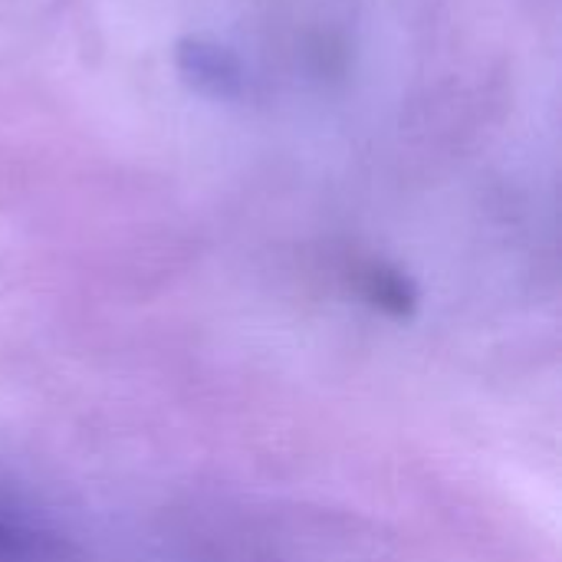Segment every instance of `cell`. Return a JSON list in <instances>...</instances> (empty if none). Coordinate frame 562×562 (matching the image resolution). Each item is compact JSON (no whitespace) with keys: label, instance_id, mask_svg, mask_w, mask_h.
<instances>
[{"label":"cell","instance_id":"1","mask_svg":"<svg viewBox=\"0 0 562 562\" xmlns=\"http://www.w3.org/2000/svg\"><path fill=\"white\" fill-rule=\"evenodd\" d=\"M0 562H69V547L40 517L0 494Z\"/></svg>","mask_w":562,"mask_h":562},{"label":"cell","instance_id":"2","mask_svg":"<svg viewBox=\"0 0 562 562\" xmlns=\"http://www.w3.org/2000/svg\"><path fill=\"white\" fill-rule=\"evenodd\" d=\"M181 69L201 86V89H211V92H234L237 86V63L231 53L217 49V46H204V43H188L181 49Z\"/></svg>","mask_w":562,"mask_h":562},{"label":"cell","instance_id":"3","mask_svg":"<svg viewBox=\"0 0 562 562\" xmlns=\"http://www.w3.org/2000/svg\"><path fill=\"white\" fill-rule=\"evenodd\" d=\"M362 286H366L369 300H375L379 306H389V310H405L412 300L405 277L395 270H385V267H369L362 273Z\"/></svg>","mask_w":562,"mask_h":562}]
</instances>
